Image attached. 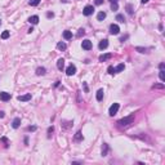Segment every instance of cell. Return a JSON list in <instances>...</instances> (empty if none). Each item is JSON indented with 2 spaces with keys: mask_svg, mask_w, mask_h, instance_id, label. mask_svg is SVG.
I'll return each mask as SVG.
<instances>
[{
  "mask_svg": "<svg viewBox=\"0 0 165 165\" xmlns=\"http://www.w3.org/2000/svg\"><path fill=\"white\" fill-rule=\"evenodd\" d=\"M133 121H134V115H129V116H127V117L121 119V120H119L117 124H119V125H121V127H127V125L132 124Z\"/></svg>",
  "mask_w": 165,
  "mask_h": 165,
  "instance_id": "cell-1",
  "label": "cell"
},
{
  "mask_svg": "<svg viewBox=\"0 0 165 165\" xmlns=\"http://www.w3.org/2000/svg\"><path fill=\"white\" fill-rule=\"evenodd\" d=\"M119 109H120V105L119 103H113L111 107H110V110H109V113H110V116H113V115H116Z\"/></svg>",
  "mask_w": 165,
  "mask_h": 165,
  "instance_id": "cell-2",
  "label": "cell"
},
{
  "mask_svg": "<svg viewBox=\"0 0 165 165\" xmlns=\"http://www.w3.org/2000/svg\"><path fill=\"white\" fill-rule=\"evenodd\" d=\"M66 73H67V76L75 75V73H76V67H75V65H70L69 67H67V69H66Z\"/></svg>",
  "mask_w": 165,
  "mask_h": 165,
  "instance_id": "cell-3",
  "label": "cell"
},
{
  "mask_svg": "<svg viewBox=\"0 0 165 165\" xmlns=\"http://www.w3.org/2000/svg\"><path fill=\"white\" fill-rule=\"evenodd\" d=\"M93 12H94V8L92 7V5H87V7L84 8V10H83V14L88 17V16H92Z\"/></svg>",
  "mask_w": 165,
  "mask_h": 165,
  "instance_id": "cell-4",
  "label": "cell"
},
{
  "mask_svg": "<svg viewBox=\"0 0 165 165\" xmlns=\"http://www.w3.org/2000/svg\"><path fill=\"white\" fill-rule=\"evenodd\" d=\"M119 32H120V27H119L117 25H111L110 26V34H111V35H117V34Z\"/></svg>",
  "mask_w": 165,
  "mask_h": 165,
  "instance_id": "cell-5",
  "label": "cell"
},
{
  "mask_svg": "<svg viewBox=\"0 0 165 165\" xmlns=\"http://www.w3.org/2000/svg\"><path fill=\"white\" fill-rule=\"evenodd\" d=\"M81 47H83L84 50H90V49H92V41L88 40V39H87V40H83Z\"/></svg>",
  "mask_w": 165,
  "mask_h": 165,
  "instance_id": "cell-6",
  "label": "cell"
},
{
  "mask_svg": "<svg viewBox=\"0 0 165 165\" xmlns=\"http://www.w3.org/2000/svg\"><path fill=\"white\" fill-rule=\"evenodd\" d=\"M10 98H12V95H10V93H7V92H1V93H0V99H1V101H4V102L9 101Z\"/></svg>",
  "mask_w": 165,
  "mask_h": 165,
  "instance_id": "cell-7",
  "label": "cell"
},
{
  "mask_svg": "<svg viewBox=\"0 0 165 165\" xmlns=\"http://www.w3.org/2000/svg\"><path fill=\"white\" fill-rule=\"evenodd\" d=\"M107 47H109V40H107V39H103V40H101L99 44H98V48H99L101 50L106 49Z\"/></svg>",
  "mask_w": 165,
  "mask_h": 165,
  "instance_id": "cell-8",
  "label": "cell"
},
{
  "mask_svg": "<svg viewBox=\"0 0 165 165\" xmlns=\"http://www.w3.org/2000/svg\"><path fill=\"white\" fill-rule=\"evenodd\" d=\"M17 99L21 101V102H27V101L31 99V94L27 93V94H23V95H18V98H17Z\"/></svg>",
  "mask_w": 165,
  "mask_h": 165,
  "instance_id": "cell-9",
  "label": "cell"
},
{
  "mask_svg": "<svg viewBox=\"0 0 165 165\" xmlns=\"http://www.w3.org/2000/svg\"><path fill=\"white\" fill-rule=\"evenodd\" d=\"M57 67H58V70H61V71L65 69V59L63 58H59L57 61Z\"/></svg>",
  "mask_w": 165,
  "mask_h": 165,
  "instance_id": "cell-10",
  "label": "cell"
},
{
  "mask_svg": "<svg viewBox=\"0 0 165 165\" xmlns=\"http://www.w3.org/2000/svg\"><path fill=\"white\" fill-rule=\"evenodd\" d=\"M28 22L32 23V25H37L39 23V17L37 16H31L30 18H28Z\"/></svg>",
  "mask_w": 165,
  "mask_h": 165,
  "instance_id": "cell-11",
  "label": "cell"
},
{
  "mask_svg": "<svg viewBox=\"0 0 165 165\" xmlns=\"http://www.w3.org/2000/svg\"><path fill=\"white\" fill-rule=\"evenodd\" d=\"M111 57H112V54H111V53L102 54V55H99V61H101V62H105V61H107V59H110Z\"/></svg>",
  "mask_w": 165,
  "mask_h": 165,
  "instance_id": "cell-12",
  "label": "cell"
},
{
  "mask_svg": "<svg viewBox=\"0 0 165 165\" xmlns=\"http://www.w3.org/2000/svg\"><path fill=\"white\" fill-rule=\"evenodd\" d=\"M21 125V119L19 117H16L14 120H13V123H12V127L14 128V129H17Z\"/></svg>",
  "mask_w": 165,
  "mask_h": 165,
  "instance_id": "cell-13",
  "label": "cell"
},
{
  "mask_svg": "<svg viewBox=\"0 0 165 165\" xmlns=\"http://www.w3.org/2000/svg\"><path fill=\"white\" fill-rule=\"evenodd\" d=\"M103 89H99L98 92H97V95H95V98H97V101H102L103 99Z\"/></svg>",
  "mask_w": 165,
  "mask_h": 165,
  "instance_id": "cell-14",
  "label": "cell"
},
{
  "mask_svg": "<svg viewBox=\"0 0 165 165\" xmlns=\"http://www.w3.org/2000/svg\"><path fill=\"white\" fill-rule=\"evenodd\" d=\"M63 37L66 39V40H70V39H72V32L69 31V30L63 31Z\"/></svg>",
  "mask_w": 165,
  "mask_h": 165,
  "instance_id": "cell-15",
  "label": "cell"
},
{
  "mask_svg": "<svg viewBox=\"0 0 165 165\" xmlns=\"http://www.w3.org/2000/svg\"><path fill=\"white\" fill-rule=\"evenodd\" d=\"M45 72H47V70H45L44 67H37L36 69V75H39V76L45 75Z\"/></svg>",
  "mask_w": 165,
  "mask_h": 165,
  "instance_id": "cell-16",
  "label": "cell"
},
{
  "mask_svg": "<svg viewBox=\"0 0 165 165\" xmlns=\"http://www.w3.org/2000/svg\"><path fill=\"white\" fill-rule=\"evenodd\" d=\"M106 18V13L105 12H99L98 14H97V19L98 21H103Z\"/></svg>",
  "mask_w": 165,
  "mask_h": 165,
  "instance_id": "cell-17",
  "label": "cell"
},
{
  "mask_svg": "<svg viewBox=\"0 0 165 165\" xmlns=\"http://www.w3.org/2000/svg\"><path fill=\"white\" fill-rule=\"evenodd\" d=\"M124 69H125L124 63H120V65H119V66L116 67V69H115V73H117V72H121V71H123Z\"/></svg>",
  "mask_w": 165,
  "mask_h": 165,
  "instance_id": "cell-18",
  "label": "cell"
},
{
  "mask_svg": "<svg viewBox=\"0 0 165 165\" xmlns=\"http://www.w3.org/2000/svg\"><path fill=\"white\" fill-rule=\"evenodd\" d=\"M57 48H58L59 50H65V49L67 48V45H66L65 43H62V41H61V43H58V44H57Z\"/></svg>",
  "mask_w": 165,
  "mask_h": 165,
  "instance_id": "cell-19",
  "label": "cell"
},
{
  "mask_svg": "<svg viewBox=\"0 0 165 165\" xmlns=\"http://www.w3.org/2000/svg\"><path fill=\"white\" fill-rule=\"evenodd\" d=\"M107 151H109V146H107L106 143H103V148H102V155L106 156V155H107Z\"/></svg>",
  "mask_w": 165,
  "mask_h": 165,
  "instance_id": "cell-20",
  "label": "cell"
},
{
  "mask_svg": "<svg viewBox=\"0 0 165 165\" xmlns=\"http://www.w3.org/2000/svg\"><path fill=\"white\" fill-rule=\"evenodd\" d=\"M75 141H81L83 139V134H81V132H77L76 134H75V138H73Z\"/></svg>",
  "mask_w": 165,
  "mask_h": 165,
  "instance_id": "cell-21",
  "label": "cell"
},
{
  "mask_svg": "<svg viewBox=\"0 0 165 165\" xmlns=\"http://www.w3.org/2000/svg\"><path fill=\"white\" fill-rule=\"evenodd\" d=\"M39 3H40V0H30V1H28V4H30L31 7H36Z\"/></svg>",
  "mask_w": 165,
  "mask_h": 165,
  "instance_id": "cell-22",
  "label": "cell"
},
{
  "mask_svg": "<svg viewBox=\"0 0 165 165\" xmlns=\"http://www.w3.org/2000/svg\"><path fill=\"white\" fill-rule=\"evenodd\" d=\"M8 37H9V31H8V30L3 31V34H1V39H4V40H5V39H8Z\"/></svg>",
  "mask_w": 165,
  "mask_h": 165,
  "instance_id": "cell-23",
  "label": "cell"
},
{
  "mask_svg": "<svg viewBox=\"0 0 165 165\" xmlns=\"http://www.w3.org/2000/svg\"><path fill=\"white\" fill-rule=\"evenodd\" d=\"M116 21H119V22H125L124 16H123V14H117V16H116Z\"/></svg>",
  "mask_w": 165,
  "mask_h": 165,
  "instance_id": "cell-24",
  "label": "cell"
},
{
  "mask_svg": "<svg viewBox=\"0 0 165 165\" xmlns=\"http://www.w3.org/2000/svg\"><path fill=\"white\" fill-rule=\"evenodd\" d=\"M159 76H160V80L164 81V80H165V71H164V70H160V73H159Z\"/></svg>",
  "mask_w": 165,
  "mask_h": 165,
  "instance_id": "cell-25",
  "label": "cell"
},
{
  "mask_svg": "<svg viewBox=\"0 0 165 165\" xmlns=\"http://www.w3.org/2000/svg\"><path fill=\"white\" fill-rule=\"evenodd\" d=\"M84 34H85V30H84V28H80V30L77 31V35H76V36H77V37H81Z\"/></svg>",
  "mask_w": 165,
  "mask_h": 165,
  "instance_id": "cell-26",
  "label": "cell"
},
{
  "mask_svg": "<svg viewBox=\"0 0 165 165\" xmlns=\"http://www.w3.org/2000/svg\"><path fill=\"white\" fill-rule=\"evenodd\" d=\"M107 71H109V73H110V75H113V73H115V67L110 66L109 69H107Z\"/></svg>",
  "mask_w": 165,
  "mask_h": 165,
  "instance_id": "cell-27",
  "label": "cell"
},
{
  "mask_svg": "<svg viewBox=\"0 0 165 165\" xmlns=\"http://www.w3.org/2000/svg\"><path fill=\"white\" fill-rule=\"evenodd\" d=\"M117 8H119V7H117V3H112V4H111V9H112V10H117Z\"/></svg>",
  "mask_w": 165,
  "mask_h": 165,
  "instance_id": "cell-28",
  "label": "cell"
},
{
  "mask_svg": "<svg viewBox=\"0 0 165 165\" xmlns=\"http://www.w3.org/2000/svg\"><path fill=\"white\" fill-rule=\"evenodd\" d=\"M127 9H128V13H129V14H133V8H132V5H127Z\"/></svg>",
  "mask_w": 165,
  "mask_h": 165,
  "instance_id": "cell-29",
  "label": "cell"
},
{
  "mask_svg": "<svg viewBox=\"0 0 165 165\" xmlns=\"http://www.w3.org/2000/svg\"><path fill=\"white\" fill-rule=\"evenodd\" d=\"M135 49H137L139 53H146V49H145V48H139V47H137Z\"/></svg>",
  "mask_w": 165,
  "mask_h": 165,
  "instance_id": "cell-30",
  "label": "cell"
},
{
  "mask_svg": "<svg viewBox=\"0 0 165 165\" xmlns=\"http://www.w3.org/2000/svg\"><path fill=\"white\" fill-rule=\"evenodd\" d=\"M1 141H3V142H4V143H5V147H8V145H9V142H8V139H7V138H5V137H3V138H1Z\"/></svg>",
  "mask_w": 165,
  "mask_h": 165,
  "instance_id": "cell-31",
  "label": "cell"
},
{
  "mask_svg": "<svg viewBox=\"0 0 165 165\" xmlns=\"http://www.w3.org/2000/svg\"><path fill=\"white\" fill-rule=\"evenodd\" d=\"M161 89V88H164V85L163 84H159V85H153V89Z\"/></svg>",
  "mask_w": 165,
  "mask_h": 165,
  "instance_id": "cell-32",
  "label": "cell"
},
{
  "mask_svg": "<svg viewBox=\"0 0 165 165\" xmlns=\"http://www.w3.org/2000/svg\"><path fill=\"white\" fill-rule=\"evenodd\" d=\"M53 130H54V128H53V127H49V128H48V133H49V137H50V133H53Z\"/></svg>",
  "mask_w": 165,
  "mask_h": 165,
  "instance_id": "cell-33",
  "label": "cell"
},
{
  "mask_svg": "<svg viewBox=\"0 0 165 165\" xmlns=\"http://www.w3.org/2000/svg\"><path fill=\"white\" fill-rule=\"evenodd\" d=\"M53 16H54V13H53V12H49V13H47V17H48V18H52Z\"/></svg>",
  "mask_w": 165,
  "mask_h": 165,
  "instance_id": "cell-34",
  "label": "cell"
},
{
  "mask_svg": "<svg viewBox=\"0 0 165 165\" xmlns=\"http://www.w3.org/2000/svg\"><path fill=\"white\" fill-rule=\"evenodd\" d=\"M28 130H30V132H35V130H36V127H28Z\"/></svg>",
  "mask_w": 165,
  "mask_h": 165,
  "instance_id": "cell-35",
  "label": "cell"
},
{
  "mask_svg": "<svg viewBox=\"0 0 165 165\" xmlns=\"http://www.w3.org/2000/svg\"><path fill=\"white\" fill-rule=\"evenodd\" d=\"M103 3V0H95V5H101Z\"/></svg>",
  "mask_w": 165,
  "mask_h": 165,
  "instance_id": "cell-36",
  "label": "cell"
},
{
  "mask_svg": "<svg viewBox=\"0 0 165 165\" xmlns=\"http://www.w3.org/2000/svg\"><path fill=\"white\" fill-rule=\"evenodd\" d=\"M4 116H5V113H4L3 111H0V119H3Z\"/></svg>",
  "mask_w": 165,
  "mask_h": 165,
  "instance_id": "cell-37",
  "label": "cell"
},
{
  "mask_svg": "<svg viewBox=\"0 0 165 165\" xmlns=\"http://www.w3.org/2000/svg\"><path fill=\"white\" fill-rule=\"evenodd\" d=\"M84 90H85V92H88V85L85 83H84Z\"/></svg>",
  "mask_w": 165,
  "mask_h": 165,
  "instance_id": "cell-38",
  "label": "cell"
},
{
  "mask_svg": "<svg viewBox=\"0 0 165 165\" xmlns=\"http://www.w3.org/2000/svg\"><path fill=\"white\" fill-rule=\"evenodd\" d=\"M159 67H160V70H164V67H165V65H164V63H160V66H159Z\"/></svg>",
  "mask_w": 165,
  "mask_h": 165,
  "instance_id": "cell-39",
  "label": "cell"
},
{
  "mask_svg": "<svg viewBox=\"0 0 165 165\" xmlns=\"http://www.w3.org/2000/svg\"><path fill=\"white\" fill-rule=\"evenodd\" d=\"M141 1L143 3V4H146V3H148V0H141Z\"/></svg>",
  "mask_w": 165,
  "mask_h": 165,
  "instance_id": "cell-40",
  "label": "cell"
},
{
  "mask_svg": "<svg viewBox=\"0 0 165 165\" xmlns=\"http://www.w3.org/2000/svg\"><path fill=\"white\" fill-rule=\"evenodd\" d=\"M111 3H117V0H110Z\"/></svg>",
  "mask_w": 165,
  "mask_h": 165,
  "instance_id": "cell-41",
  "label": "cell"
},
{
  "mask_svg": "<svg viewBox=\"0 0 165 165\" xmlns=\"http://www.w3.org/2000/svg\"><path fill=\"white\" fill-rule=\"evenodd\" d=\"M0 25H1V19H0Z\"/></svg>",
  "mask_w": 165,
  "mask_h": 165,
  "instance_id": "cell-42",
  "label": "cell"
}]
</instances>
